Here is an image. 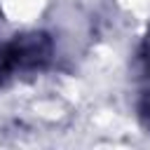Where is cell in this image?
I'll return each mask as SVG.
<instances>
[{
	"mask_svg": "<svg viewBox=\"0 0 150 150\" xmlns=\"http://www.w3.org/2000/svg\"><path fill=\"white\" fill-rule=\"evenodd\" d=\"M7 54H9V61L14 68H40L45 66L49 59H52V38L42 30H28V33H21L16 38H12L7 45H5Z\"/></svg>",
	"mask_w": 150,
	"mask_h": 150,
	"instance_id": "cell-1",
	"label": "cell"
},
{
	"mask_svg": "<svg viewBox=\"0 0 150 150\" xmlns=\"http://www.w3.org/2000/svg\"><path fill=\"white\" fill-rule=\"evenodd\" d=\"M138 120H141V124L150 131V94H145V96L141 98V103H138Z\"/></svg>",
	"mask_w": 150,
	"mask_h": 150,
	"instance_id": "cell-2",
	"label": "cell"
},
{
	"mask_svg": "<svg viewBox=\"0 0 150 150\" xmlns=\"http://www.w3.org/2000/svg\"><path fill=\"white\" fill-rule=\"evenodd\" d=\"M141 56H143V61H145V66H148V70H150V30H148V35L143 38V49H141Z\"/></svg>",
	"mask_w": 150,
	"mask_h": 150,
	"instance_id": "cell-3",
	"label": "cell"
}]
</instances>
